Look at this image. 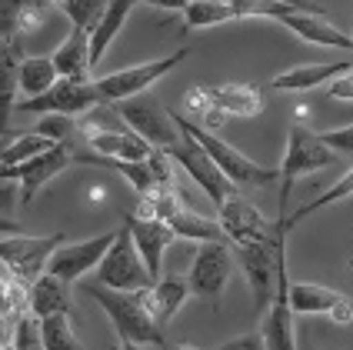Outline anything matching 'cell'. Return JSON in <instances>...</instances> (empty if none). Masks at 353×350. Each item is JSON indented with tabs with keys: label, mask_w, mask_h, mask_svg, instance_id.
I'll return each mask as SVG.
<instances>
[{
	"label": "cell",
	"mask_w": 353,
	"mask_h": 350,
	"mask_svg": "<svg viewBox=\"0 0 353 350\" xmlns=\"http://www.w3.org/2000/svg\"><path fill=\"white\" fill-rule=\"evenodd\" d=\"M83 293L100 304V311L107 313V320L114 324L120 340L127 344H167L163 327L157 324V300H154V287L143 291H114L103 284H90Z\"/></svg>",
	"instance_id": "6da1fadb"
},
{
	"label": "cell",
	"mask_w": 353,
	"mask_h": 350,
	"mask_svg": "<svg viewBox=\"0 0 353 350\" xmlns=\"http://www.w3.org/2000/svg\"><path fill=\"white\" fill-rule=\"evenodd\" d=\"M174 120L180 130H187V134L194 137L196 144L210 154L216 167H220V174L227 177L230 184H234L236 191L240 187H267V184H274L280 180V171H270V167H260L256 160H250L247 154H240L234 144H227V140H220L214 130H207V127H200L196 120H190L187 114H180L174 110Z\"/></svg>",
	"instance_id": "7a4b0ae2"
},
{
	"label": "cell",
	"mask_w": 353,
	"mask_h": 350,
	"mask_svg": "<svg viewBox=\"0 0 353 350\" xmlns=\"http://www.w3.org/2000/svg\"><path fill=\"white\" fill-rule=\"evenodd\" d=\"M287 227L283 220L276 217L274 231L260 240H247V244H236V257H240V267H243V277L250 284V293H254V311L263 313L274 300L276 291V264H280V251L287 247Z\"/></svg>",
	"instance_id": "3957f363"
},
{
	"label": "cell",
	"mask_w": 353,
	"mask_h": 350,
	"mask_svg": "<svg viewBox=\"0 0 353 350\" xmlns=\"http://www.w3.org/2000/svg\"><path fill=\"white\" fill-rule=\"evenodd\" d=\"M334 157L336 154L320 140V134L300 127V124L290 127L287 150H283V160H280V217H287V200H290V191H294V180L330 167Z\"/></svg>",
	"instance_id": "277c9868"
},
{
	"label": "cell",
	"mask_w": 353,
	"mask_h": 350,
	"mask_svg": "<svg viewBox=\"0 0 353 350\" xmlns=\"http://www.w3.org/2000/svg\"><path fill=\"white\" fill-rule=\"evenodd\" d=\"M97 280L103 287H114V291H143V287L157 284L150 277V271H147L143 257H140L127 220H123V227H117V237H114L110 251L103 253V260H100Z\"/></svg>",
	"instance_id": "5b68a950"
},
{
	"label": "cell",
	"mask_w": 353,
	"mask_h": 350,
	"mask_svg": "<svg viewBox=\"0 0 353 350\" xmlns=\"http://www.w3.org/2000/svg\"><path fill=\"white\" fill-rule=\"evenodd\" d=\"M190 50H174V54H163L157 60H143V64H134V67H123V70H114L107 77H97V90L103 104H120L127 97H137V94H147L157 80H163L167 74H174L176 67L187 60Z\"/></svg>",
	"instance_id": "8992f818"
},
{
	"label": "cell",
	"mask_w": 353,
	"mask_h": 350,
	"mask_svg": "<svg viewBox=\"0 0 353 350\" xmlns=\"http://www.w3.org/2000/svg\"><path fill=\"white\" fill-rule=\"evenodd\" d=\"M67 240V233H50V237H27V233H0V264L10 271L14 280L30 287L40 273H47L50 253Z\"/></svg>",
	"instance_id": "52a82bcc"
},
{
	"label": "cell",
	"mask_w": 353,
	"mask_h": 350,
	"mask_svg": "<svg viewBox=\"0 0 353 350\" xmlns=\"http://www.w3.org/2000/svg\"><path fill=\"white\" fill-rule=\"evenodd\" d=\"M114 110H117L120 120L134 134L150 140L157 150H167V147H174L176 140H180V127H176V120H174V110L160 107L150 94H137V97L120 100V104H114Z\"/></svg>",
	"instance_id": "ba28073f"
},
{
	"label": "cell",
	"mask_w": 353,
	"mask_h": 350,
	"mask_svg": "<svg viewBox=\"0 0 353 350\" xmlns=\"http://www.w3.org/2000/svg\"><path fill=\"white\" fill-rule=\"evenodd\" d=\"M167 157L174 160L180 171H187V177L214 200V207H220L230 194H236V187L220 174V167L210 160V154H207L187 130H180V140H176L174 147H167Z\"/></svg>",
	"instance_id": "9c48e42d"
},
{
	"label": "cell",
	"mask_w": 353,
	"mask_h": 350,
	"mask_svg": "<svg viewBox=\"0 0 353 350\" xmlns=\"http://www.w3.org/2000/svg\"><path fill=\"white\" fill-rule=\"evenodd\" d=\"M230 277H234V253L227 247V240H210V244L196 247L194 267L187 277L194 297H200L210 307H220V297L227 291Z\"/></svg>",
	"instance_id": "30bf717a"
},
{
	"label": "cell",
	"mask_w": 353,
	"mask_h": 350,
	"mask_svg": "<svg viewBox=\"0 0 353 350\" xmlns=\"http://www.w3.org/2000/svg\"><path fill=\"white\" fill-rule=\"evenodd\" d=\"M100 90H97V77L94 80H74V77H60L47 94L40 97H27L20 104L23 114H70V117H83L90 114L94 107H100Z\"/></svg>",
	"instance_id": "8fae6325"
},
{
	"label": "cell",
	"mask_w": 353,
	"mask_h": 350,
	"mask_svg": "<svg viewBox=\"0 0 353 350\" xmlns=\"http://www.w3.org/2000/svg\"><path fill=\"white\" fill-rule=\"evenodd\" d=\"M70 164H77V160H74L70 140H67V144H54L50 150L30 157V160H23V164L0 167V180H14V184H20V200L30 204V200L40 194V187H43L47 180H54L57 174H63Z\"/></svg>",
	"instance_id": "7c38bea8"
},
{
	"label": "cell",
	"mask_w": 353,
	"mask_h": 350,
	"mask_svg": "<svg viewBox=\"0 0 353 350\" xmlns=\"http://www.w3.org/2000/svg\"><path fill=\"white\" fill-rule=\"evenodd\" d=\"M294 304H290V273H287V247L280 251V264H276V291L274 300L267 307V320H263V340L267 350H300L296 347V327H294Z\"/></svg>",
	"instance_id": "4fadbf2b"
},
{
	"label": "cell",
	"mask_w": 353,
	"mask_h": 350,
	"mask_svg": "<svg viewBox=\"0 0 353 350\" xmlns=\"http://www.w3.org/2000/svg\"><path fill=\"white\" fill-rule=\"evenodd\" d=\"M114 237H117V231L97 233V237H87V240H77V244H60L47 260V271L60 277V280H67V284H74L87 271H97L103 253L114 244Z\"/></svg>",
	"instance_id": "5bb4252c"
},
{
	"label": "cell",
	"mask_w": 353,
	"mask_h": 350,
	"mask_svg": "<svg viewBox=\"0 0 353 350\" xmlns=\"http://www.w3.org/2000/svg\"><path fill=\"white\" fill-rule=\"evenodd\" d=\"M216 220H220V227L227 233V240H234V244L260 240V237H267L274 231V220H267L247 197H240V191L230 194L216 207Z\"/></svg>",
	"instance_id": "9a60e30c"
},
{
	"label": "cell",
	"mask_w": 353,
	"mask_h": 350,
	"mask_svg": "<svg viewBox=\"0 0 353 350\" xmlns=\"http://www.w3.org/2000/svg\"><path fill=\"white\" fill-rule=\"evenodd\" d=\"M127 227H130V233H134V244H137V251H140V257H143V264H147L150 277L160 280L163 253H167V247L176 240L174 227H170L167 220H160V217H137V214L127 217Z\"/></svg>",
	"instance_id": "2e32d148"
},
{
	"label": "cell",
	"mask_w": 353,
	"mask_h": 350,
	"mask_svg": "<svg viewBox=\"0 0 353 350\" xmlns=\"http://www.w3.org/2000/svg\"><path fill=\"white\" fill-rule=\"evenodd\" d=\"M290 34H296L300 40L314 43V47H330V50H350L353 54V40L350 34H343L340 27H334L327 14H307V10H294L280 20Z\"/></svg>",
	"instance_id": "e0dca14e"
},
{
	"label": "cell",
	"mask_w": 353,
	"mask_h": 350,
	"mask_svg": "<svg viewBox=\"0 0 353 350\" xmlns=\"http://www.w3.org/2000/svg\"><path fill=\"white\" fill-rule=\"evenodd\" d=\"M54 14L50 0H0V43L7 37L34 34Z\"/></svg>",
	"instance_id": "ac0fdd59"
},
{
	"label": "cell",
	"mask_w": 353,
	"mask_h": 350,
	"mask_svg": "<svg viewBox=\"0 0 353 350\" xmlns=\"http://www.w3.org/2000/svg\"><path fill=\"white\" fill-rule=\"evenodd\" d=\"M214 104L227 117H260L263 114V87L256 84H243V80H227V84H207Z\"/></svg>",
	"instance_id": "d6986e66"
},
{
	"label": "cell",
	"mask_w": 353,
	"mask_h": 350,
	"mask_svg": "<svg viewBox=\"0 0 353 350\" xmlns=\"http://www.w3.org/2000/svg\"><path fill=\"white\" fill-rule=\"evenodd\" d=\"M23 37H7L0 43V134L7 130V120L20 94V67H23Z\"/></svg>",
	"instance_id": "ffe728a7"
},
{
	"label": "cell",
	"mask_w": 353,
	"mask_h": 350,
	"mask_svg": "<svg viewBox=\"0 0 353 350\" xmlns=\"http://www.w3.org/2000/svg\"><path fill=\"white\" fill-rule=\"evenodd\" d=\"M54 64H57L60 77L74 80H94V60H90V30L87 27H70V34L60 40L54 50Z\"/></svg>",
	"instance_id": "44dd1931"
},
{
	"label": "cell",
	"mask_w": 353,
	"mask_h": 350,
	"mask_svg": "<svg viewBox=\"0 0 353 350\" xmlns=\"http://www.w3.org/2000/svg\"><path fill=\"white\" fill-rule=\"evenodd\" d=\"M353 60H327V64H300L290 67L283 74H276L274 80H267L270 90H314L320 84H330L336 80L343 70H350Z\"/></svg>",
	"instance_id": "7402d4cb"
},
{
	"label": "cell",
	"mask_w": 353,
	"mask_h": 350,
	"mask_svg": "<svg viewBox=\"0 0 353 350\" xmlns=\"http://www.w3.org/2000/svg\"><path fill=\"white\" fill-rule=\"evenodd\" d=\"M137 3L140 0H107L103 14H100L97 23L90 27V60H94V67L107 57L110 43L117 40V34L123 30V23H127V17L134 14Z\"/></svg>",
	"instance_id": "603a6c76"
},
{
	"label": "cell",
	"mask_w": 353,
	"mask_h": 350,
	"mask_svg": "<svg viewBox=\"0 0 353 350\" xmlns=\"http://www.w3.org/2000/svg\"><path fill=\"white\" fill-rule=\"evenodd\" d=\"M27 304H30V313L43 320V317H54V313H70V284L60 280L54 273H40L37 280L27 287Z\"/></svg>",
	"instance_id": "cb8c5ba5"
},
{
	"label": "cell",
	"mask_w": 353,
	"mask_h": 350,
	"mask_svg": "<svg viewBox=\"0 0 353 350\" xmlns=\"http://www.w3.org/2000/svg\"><path fill=\"white\" fill-rule=\"evenodd\" d=\"M90 150L100 157H114V160H147L157 147L150 140H143L140 134H134L130 127H120V130H103L94 134L90 140Z\"/></svg>",
	"instance_id": "d4e9b609"
},
{
	"label": "cell",
	"mask_w": 353,
	"mask_h": 350,
	"mask_svg": "<svg viewBox=\"0 0 353 350\" xmlns=\"http://www.w3.org/2000/svg\"><path fill=\"white\" fill-rule=\"evenodd\" d=\"M343 300H347V293L323 287V284H310V280L290 284V304H294V313H300V317H320V313L330 317Z\"/></svg>",
	"instance_id": "484cf974"
},
{
	"label": "cell",
	"mask_w": 353,
	"mask_h": 350,
	"mask_svg": "<svg viewBox=\"0 0 353 350\" xmlns=\"http://www.w3.org/2000/svg\"><path fill=\"white\" fill-rule=\"evenodd\" d=\"M176 240H196V244H210V240H227V233L220 227V220H210V217L196 214L190 207H180L170 220Z\"/></svg>",
	"instance_id": "4316f807"
},
{
	"label": "cell",
	"mask_w": 353,
	"mask_h": 350,
	"mask_svg": "<svg viewBox=\"0 0 353 350\" xmlns=\"http://www.w3.org/2000/svg\"><path fill=\"white\" fill-rule=\"evenodd\" d=\"M187 297H194L187 277L167 273V277H160L157 284H154V300H157V324L160 327H167L176 313H180V307L187 304Z\"/></svg>",
	"instance_id": "83f0119b"
},
{
	"label": "cell",
	"mask_w": 353,
	"mask_h": 350,
	"mask_svg": "<svg viewBox=\"0 0 353 350\" xmlns=\"http://www.w3.org/2000/svg\"><path fill=\"white\" fill-rule=\"evenodd\" d=\"M57 80L60 74L54 57H23V67H20V94H23V100L47 94Z\"/></svg>",
	"instance_id": "f1b7e54d"
},
{
	"label": "cell",
	"mask_w": 353,
	"mask_h": 350,
	"mask_svg": "<svg viewBox=\"0 0 353 350\" xmlns=\"http://www.w3.org/2000/svg\"><path fill=\"white\" fill-rule=\"evenodd\" d=\"M350 194H353V171H350V174H343V177H340V180L334 184V187H327L323 194H316L314 200H307V204H303L300 211H294V214H287V217L276 214V217L283 220V227H287V231H294L300 220H307L310 214L323 211V207H334V204H340V200H347Z\"/></svg>",
	"instance_id": "f546056e"
},
{
	"label": "cell",
	"mask_w": 353,
	"mask_h": 350,
	"mask_svg": "<svg viewBox=\"0 0 353 350\" xmlns=\"http://www.w3.org/2000/svg\"><path fill=\"white\" fill-rule=\"evenodd\" d=\"M227 20H236V14L223 0H190L187 10H183V23L190 30H207V27H216V23H227Z\"/></svg>",
	"instance_id": "4dcf8cb0"
},
{
	"label": "cell",
	"mask_w": 353,
	"mask_h": 350,
	"mask_svg": "<svg viewBox=\"0 0 353 350\" xmlns=\"http://www.w3.org/2000/svg\"><path fill=\"white\" fill-rule=\"evenodd\" d=\"M37 327H40L43 350H83V344L77 340V333L70 327V313L43 317V320H37Z\"/></svg>",
	"instance_id": "1f68e13d"
},
{
	"label": "cell",
	"mask_w": 353,
	"mask_h": 350,
	"mask_svg": "<svg viewBox=\"0 0 353 350\" xmlns=\"http://www.w3.org/2000/svg\"><path fill=\"white\" fill-rule=\"evenodd\" d=\"M54 147V140L43 134H17L14 140H7V144H0V167H14V164H23V160H30V157L43 154V150H50Z\"/></svg>",
	"instance_id": "d6a6232c"
},
{
	"label": "cell",
	"mask_w": 353,
	"mask_h": 350,
	"mask_svg": "<svg viewBox=\"0 0 353 350\" xmlns=\"http://www.w3.org/2000/svg\"><path fill=\"white\" fill-rule=\"evenodd\" d=\"M50 3L60 7L70 17L74 27H87V30L97 23V17L103 14V7H107V0H50Z\"/></svg>",
	"instance_id": "836d02e7"
},
{
	"label": "cell",
	"mask_w": 353,
	"mask_h": 350,
	"mask_svg": "<svg viewBox=\"0 0 353 350\" xmlns=\"http://www.w3.org/2000/svg\"><path fill=\"white\" fill-rule=\"evenodd\" d=\"M34 130L43 134V137H50L54 144H67L70 137H77V117H70V114H40Z\"/></svg>",
	"instance_id": "e575fe53"
},
{
	"label": "cell",
	"mask_w": 353,
	"mask_h": 350,
	"mask_svg": "<svg viewBox=\"0 0 353 350\" xmlns=\"http://www.w3.org/2000/svg\"><path fill=\"white\" fill-rule=\"evenodd\" d=\"M14 350H43V340H40V327H37V317L27 311L17 320L14 327V340H10Z\"/></svg>",
	"instance_id": "d590c367"
},
{
	"label": "cell",
	"mask_w": 353,
	"mask_h": 350,
	"mask_svg": "<svg viewBox=\"0 0 353 350\" xmlns=\"http://www.w3.org/2000/svg\"><path fill=\"white\" fill-rule=\"evenodd\" d=\"M183 107H187V114H196L200 120H203V117L216 107L214 97H210V87H207V84H196V87H190V90L183 94Z\"/></svg>",
	"instance_id": "8d00e7d4"
},
{
	"label": "cell",
	"mask_w": 353,
	"mask_h": 350,
	"mask_svg": "<svg viewBox=\"0 0 353 350\" xmlns=\"http://www.w3.org/2000/svg\"><path fill=\"white\" fill-rule=\"evenodd\" d=\"M320 140H323L334 154H350L353 157V124L350 127H336V130H323Z\"/></svg>",
	"instance_id": "74e56055"
},
{
	"label": "cell",
	"mask_w": 353,
	"mask_h": 350,
	"mask_svg": "<svg viewBox=\"0 0 353 350\" xmlns=\"http://www.w3.org/2000/svg\"><path fill=\"white\" fill-rule=\"evenodd\" d=\"M214 350H267V340H263V331H254V333L230 337V340H223V344Z\"/></svg>",
	"instance_id": "f35d334b"
},
{
	"label": "cell",
	"mask_w": 353,
	"mask_h": 350,
	"mask_svg": "<svg viewBox=\"0 0 353 350\" xmlns=\"http://www.w3.org/2000/svg\"><path fill=\"white\" fill-rule=\"evenodd\" d=\"M327 97L330 100H343V104H353V67L343 70L336 80L327 84Z\"/></svg>",
	"instance_id": "ab89813d"
},
{
	"label": "cell",
	"mask_w": 353,
	"mask_h": 350,
	"mask_svg": "<svg viewBox=\"0 0 353 350\" xmlns=\"http://www.w3.org/2000/svg\"><path fill=\"white\" fill-rule=\"evenodd\" d=\"M140 3H147V7H160V10H187V3L190 0H140Z\"/></svg>",
	"instance_id": "60d3db41"
},
{
	"label": "cell",
	"mask_w": 353,
	"mask_h": 350,
	"mask_svg": "<svg viewBox=\"0 0 353 350\" xmlns=\"http://www.w3.org/2000/svg\"><path fill=\"white\" fill-rule=\"evenodd\" d=\"M287 3H296V7H303V10H314V14H323V7H316L310 0H287Z\"/></svg>",
	"instance_id": "b9f144b4"
},
{
	"label": "cell",
	"mask_w": 353,
	"mask_h": 350,
	"mask_svg": "<svg viewBox=\"0 0 353 350\" xmlns=\"http://www.w3.org/2000/svg\"><path fill=\"white\" fill-rule=\"evenodd\" d=\"M110 350H143L140 344H127V340H120L117 347H110Z\"/></svg>",
	"instance_id": "7bdbcfd3"
},
{
	"label": "cell",
	"mask_w": 353,
	"mask_h": 350,
	"mask_svg": "<svg viewBox=\"0 0 353 350\" xmlns=\"http://www.w3.org/2000/svg\"><path fill=\"white\" fill-rule=\"evenodd\" d=\"M170 350H200V347H194V344H176V347H170Z\"/></svg>",
	"instance_id": "ee69618b"
},
{
	"label": "cell",
	"mask_w": 353,
	"mask_h": 350,
	"mask_svg": "<svg viewBox=\"0 0 353 350\" xmlns=\"http://www.w3.org/2000/svg\"><path fill=\"white\" fill-rule=\"evenodd\" d=\"M3 350H14V347H10V344H7V347H3Z\"/></svg>",
	"instance_id": "f6af8a7d"
},
{
	"label": "cell",
	"mask_w": 353,
	"mask_h": 350,
	"mask_svg": "<svg viewBox=\"0 0 353 350\" xmlns=\"http://www.w3.org/2000/svg\"><path fill=\"white\" fill-rule=\"evenodd\" d=\"M350 40H353V30H350Z\"/></svg>",
	"instance_id": "bcb514c9"
},
{
	"label": "cell",
	"mask_w": 353,
	"mask_h": 350,
	"mask_svg": "<svg viewBox=\"0 0 353 350\" xmlns=\"http://www.w3.org/2000/svg\"><path fill=\"white\" fill-rule=\"evenodd\" d=\"M223 3H230V0H223Z\"/></svg>",
	"instance_id": "7dc6e473"
}]
</instances>
